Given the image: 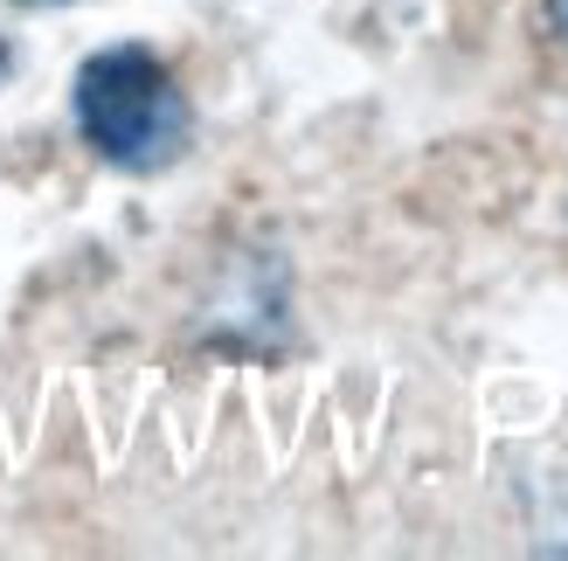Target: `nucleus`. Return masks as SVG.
Wrapping results in <instances>:
<instances>
[{
    "instance_id": "obj_1",
    "label": "nucleus",
    "mask_w": 568,
    "mask_h": 561,
    "mask_svg": "<svg viewBox=\"0 0 568 561\" xmlns=\"http://www.w3.org/2000/svg\"><path fill=\"white\" fill-rule=\"evenodd\" d=\"M70 111H77L83 146L104 166H119V174H160L194 139L187 91L174 83V70L139 42L83 55V70L70 83Z\"/></svg>"
},
{
    "instance_id": "obj_2",
    "label": "nucleus",
    "mask_w": 568,
    "mask_h": 561,
    "mask_svg": "<svg viewBox=\"0 0 568 561\" xmlns=\"http://www.w3.org/2000/svg\"><path fill=\"white\" fill-rule=\"evenodd\" d=\"M548 21H555L561 35H568V0H548Z\"/></svg>"
},
{
    "instance_id": "obj_3",
    "label": "nucleus",
    "mask_w": 568,
    "mask_h": 561,
    "mask_svg": "<svg viewBox=\"0 0 568 561\" xmlns=\"http://www.w3.org/2000/svg\"><path fill=\"white\" fill-rule=\"evenodd\" d=\"M0 76H8V42H0Z\"/></svg>"
},
{
    "instance_id": "obj_4",
    "label": "nucleus",
    "mask_w": 568,
    "mask_h": 561,
    "mask_svg": "<svg viewBox=\"0 0 568 561\" xmlns=\"http://www.w3.org/2000/svg\"><path fill=\"white\" fill-rule=\"evenodd\" d=\"M36 8H63V0H36Z\"/></svg>"
}]
</instances>
